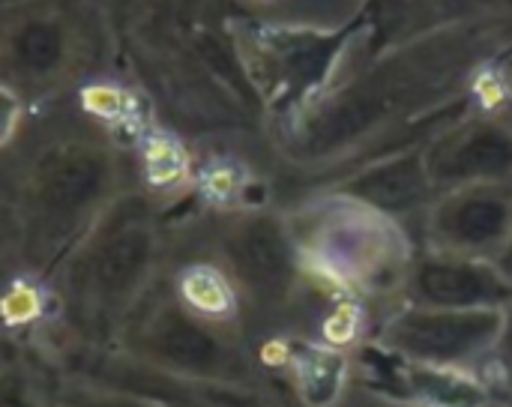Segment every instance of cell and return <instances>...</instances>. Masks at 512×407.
Returning a JSON list of instances; mask_svg holds the SVG:
<instances>
[{
	"instance_id": "6da1fadb",
	"label": "cell",
	"mask_w": 512,
	"mask_h": 407,
	"mask_svg": "<svg viewBox=\"0 0 512 407\" xmlns=\"http://www.w3.org/2000/svg\"><path fill=\"white\" fill-rule=\"evenodd\" d=\"M504 330V309H435L408 303L381 333L387 351L405 363L471 369L495 357Z\"/></svg>"
},
{
	"instance_id": "7c38bea8",
	"label": "cell",
	"mask_w": 512,
	"mask_h": 407,
	"mask_svg": "<svg viewBox=\"0 0 512 407\" xmlns=\"http://www.w3.org/2000/svg\"><path fill=\"white\" fill-rule=\"evenodd\" d=\"M180 300L213 324L231 321L237 309V294L231 282L210 264H195L180 276Z\"/></svg>"
},
{
	"instance_id": "3957f363",
	"label": "cell",
	"mask_w": 512,
	"mask_h": 407,
	"mask_svg": "<svg viewBox=\"0 0 512 407\" xmlns=\"http://www.w3.org/2000/svg\"><path fill=\"white\" fill-rule=\"evenodd\" d=\"M399 231L390 216L336 195L321 213H315L312 228L303 234L309 258L342 282H369L393 267L402 255Z\"/></svg>"
},
{
	"instance_id": "4fadbf2b",
	"label": "cell",
	"mask_w": 512,
	"mask_h": 407,
	"mask_svg": "<svg viewBox=\"0 0 512 407\" xmlns=\"http://www.w3.org/2000/svg\"><path fill=\"white\" fill-rule=\"evenodd\" d=\"M342 357L330 354V351H306L303 357H297V387L303 393V399L312 407H327L342 387Z\"/></svg>"
},
{
	"instance_id": "2e32d148",
	"label": "cell",
	"mask_w": 512,
	"mask_h": 407,
	"mask_svg": "<svg viewBox=\"0 0 512 407\" xmlns=\"http://www.w3.org/2000/svg\"><path fill=\"white\" fill-rule=\"evenodd\" d=\"M495 360L504 366V372L512 375V300L504 306V330H501V342H498Z\"/></svg>"
},
{
	"instance_id": "8fae6325",
	"label": "cell",
	"mask_w": 512,
	"mask_h": 407,
	"mask_svg": "<svg viewBox=\"0 0 512 407\" xmlns=\"http://www.w3.org/2000/svg\"><path fill=\"white\" fill-rule=\"evenodd\" d=\"M408 387L432 407H486V387L465 369L408 363Z\"/></svg>"
},
{
	"instance_id": "5bb4252c",
	"label": "cell",
	"mask_w": 512,
	"mask_h": 407,
	"mask_svg": "<svg viewBox=\"0 0 512 407\" xmlns=\"http://www.w3.org/2000/svg\"><path fill=\"white\" fill-rule=\"evenodd\" d=\"M9 51L21 66L33 72H48L63 54V33L51 21H27L9 39Z\"/></svg>"
},
{
	"instance_id": "7a4b0ae2",
	"label": "cell",
	"mask_w": 512,
	"mask_h": 407,
	"mask_svg": "<svg viewBox=\"0 0 512 407\" xmlns=\"http://www.w3.org/2000/svg\"><path fill=\"white\" fill-rule=\"evenodd\" d=\"M129 348L144 363L189 381L225 384L243 372V357H237L219 333V324L201 318L183 300L147 312L144 321L129 330Z\"/></svg>"
},
{
	"instance_id": "ba28073f",
	"label": "cell",
	"mask_w": 512,
	"mask_h": 407,
	"mask_svg": "<svg viewBox=\"0 0 512 407\" xmlns=\"http://www.w3.org/2000/svg\"><path fill=\"white\" fill-rule=\"evenodd\" d=\"M438 192L471 183H512V120L474 117L423 147Z\"/></svg>"
},
{
	"instance_id": "9a60e30c",
	"label": "cell",
	"mask_w": 512,
	"mask_h": 407,
	"mask_svg": "<svg viewBox=\"0 0 512 407\" xmlns=\"http://www.w3.org/2000/svg\"><path fill=\"white\" fill-rule=\"evenodd\" d=\"M0 407H39L27 381L15 378V375H6L3 378V393H0Z\"/></svg>"
},
{
	"instance_id": "52a82bcc",
	"label": "cell",
	"mask_w": 512,
	"mask_h": 407,
	"mask_svg": "<svg viewBox=\"0 0 512 407\" xmlns=\"http://www.w3.org/2000/svg\"><path fill=\"white\" fill-rule=\"evenodd\" d=\"M405 297L435 309H504L512 300V279L498 261L429 249L408 261Z\"/></svg>"
},
{
	"instance_id": "277c9868",
	"label": "cell",
	"mask_w": 512,
	"mask_h": 407,
	"mask_svg": "<svg viewBox=\"0 0 512 407\" xmlns=\"http://www.w3.org/2000/svg\"><path fill=\"white\" fill-rule=\"evenodd\" d=\"M111 159L90 144H60L39 159L27 183V207L39 237L69 234L87 222L111 189Z\"/></svg>"
},
{
	"instance_id": "30bf717a",
	"label": "cell",
	"mask_w": 512,
	"mask_h": 407,
	"mask_svg": "<svg viewBox=\"0 0 512 407\" xmlns=\"http://www.w3.org/2000/svg\"><path fill=\"white\" fill-rule=\"evenodd\" d=\"M336 195H345L396 219L402 213H417V210H423L426 216L438 189L429 177L423 150H417L408 156H393L378 165H369L366 171L345 180Z\"/></svg>"
},
{
	"instance_id": "5b68a950",
	"label": "cell",
	"mask_w": 512,
	"mask_h": 407,
	"mask_svg": "<svg viewBox=\"0 0 512 407\" xmlns=\"http://www.w3.org/2000/svg\"><path fill=\"white\" fill-rule=\"evenodd\" d=\"M429 249L498 261L512 243V183H471L435 195L426 216Z\"/></svg>"
},
{
	"instance_id": "e0dca14e",
	"label": "cell",
	"mask_w": 512,
	"mask_h": 407,
	"mask_svg": "<svg viewBox=\"0 0 512 407\" xmlns=\"http://www.w3.org/2000/svg\"><path fill=\"white\" fill-rule=\"evenodd\" d=\"M498 267H501V270H504V273L512 279V243L504 249V255L498 258Z\"/></svg>"
},
{
	"instance_id": "8992f818",
	"label": "cell",
	"mask_w": 512,
	"mask_h": 407,
	"mask_svg": "<svg viewBox=\"0 0 512 407\" xmlns=\"http://www.w3.org/2000/svg\"><path fill=\"white\" fill-rule=\"evenodd\" d=\"M153 267L156 234L147 219L129 216L90 246L81 267V291L93 312L117 318L138 303Z\"/></svg>"
},
{
	"instance_id": "9c48e42d",
	"label": "cell",
	"mask_w": 512,
	"mask_h": 407,
	"mask_svg": "<svg viewBox=\"0 0 512 407\" xmlns=\"http://www.w3.org/2000/svg\"><path fill=\"white\" fill-rule=\"evenodd\" d=\"M237 279L258 300H276L294 285V243L282 222L255 216L237 225L228 240Z\"/></svg>"
}]
</instances>
